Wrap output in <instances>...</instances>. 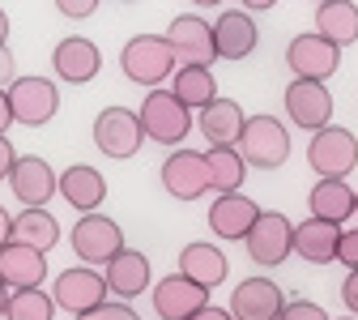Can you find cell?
I'll list each match as a JSON object with an SVG mask.
<instances>
[{"mask_svg":"<svg viewBox=\"0 0 358 320\" xmlns=\"http://www.w3.org/2000/svg\"><path fill=\"white\" fill-rule=\"evenodd\" d=\"M120 69H124L128 81L150 85V90H162V81L179 73V60H175V52H171L166 39H158V34H137V39L124 43Z\"/></svg>","mask_w":358,"mask_h":320,"instance_id":"obj_1","label":"cell"},{"mask_svg":"<svg viewBox=\"0 0 358 320\" xmlns=\"http://www.w3.org/2000/svg\"><path fill=\"white\" fill-rule=\"evenodd\" d=\"M239 154L248 167L278 171L290 158V132L278 116H248V128L239 137Z\"/></svg>","mask_w":358,"mask_h":320,"instance_id":"obj_2","label":"cell"},{"mask_svg":"<svg viewBox=\"0 0 358 320\" xmlns=\"http://www.w3.org/2000/svg\"><path fill=\"white\" fill-rule=\"evenodd\" d=\"M137 116H141L145 137H150V141H158V146H179L192 132V111L179 103L171 90H150V95L141 99V111Z\"/></svg>","mask_w":358,"mask_h":320,"instance_id":"obj_3","label":"cell"},{"mask_svg":"<svg viewBox=\"0 0 358 320\" xmlns=\"http://www.w3.org/2000/svg\"><path fill=\"white\" fill-rule=\"evenodd\" d=\"M307 162L320 179H345L358 167V137L350 128H341V124H329L320 132H311Z\"/></svg>","mask_w":358,"mask_h":320,"instance_id":"obj_4","label":"cell"},{"mask_svg":"<svg viewBox=\"0 0 358 320\" xmlns=\"http://www.w3.org/2000/svg\"><path fill=\"white\" fill-rule=\"evenodd\" d=\"M166 43L179 60V69H209L217 60V43H213V22L201 13H179L166 26Z\"/></svg>","mask_w":358,"mask_h":320,"instance_id":"obj_5","label":"cell"},{"mask_svg":"<svg viewBox=\"0 0 358 320\" xmlns=\"http://www.w3.org/2000/svg\"><path fill=\"white\" fill-rule=\"evenodd\" d=\"M69 244H73V252H77L81 265H103L107 269L124 252V231H120L111 218H103V214H81L73 222Z\"/></svg>","mask_w":358,"mask_h":320,"instance_id":"obj_6","label":"cell"},{"mask_svg":"<svg viewBox=\"0 0 358 320\" xmlns=\"http://www.w3.org/2000/svg\"><path fill=\"white\" fill-rule=\"evenodd\" d=\"M107 295H111V291H107V278H103L99 269H90V265L64 269L60 278H56V286H52L56 307L73 312V320L85 316V312H94V307H103V303H111Z\"/></svg>","mask_w":358,"mask_h":320,"instance_id":"obj_7","label":"cell"},{"mask_svg":"<svg viewBox=\"0 0 358 320\" xmlns=\"http://www.w3.org/2000/svg\"><path fill=\"white\" fill-rule=\"evenodd\" d=\"M145 141H150V137H145L137 111H128V107H107V111H99V120H94V146H99L107 158H132Z\"/></svg>","mask_w":358,"mask_h":320,"instance_id":"obj_8","label":"cell"},{"mask_svg":"<svg viewBox=\"0 0 358 320\" xmlns=\"http://www.w3.org/2000/svg\"><path fill=\"white\" fill-rule=\"evenodd\" d=\"M286 64H290V73L299 77V81H329L333 73H337V64H341V48L337 43H329V39H320L316 30L311 34H299V39H290V48H286Z\"/></svg>","mask_w":358,"mask_h":320,"instance_id":"obj_9","label":"cell"},{"mask_svg":"<svg viewBox=\"0 0 358 320\" xmlns=\"http://www.w3.org/2000/svg\"><path fill=\"white\" fill-rule=\"evenodd\" d=\"M248 244V256L256 260V265H282L290 252H294V222L286 218V214H278V209H264L260 214V222L252 226V235L243 239Z\"/></svg>","mask_w":358,"mask_h":320,"instance_id":"obj_10","label":"cell"},{"mask_svg":"<svg viewBox=\"0 0 358 320\" xmlns=\"http://www.w3.org/2000/svg\"><path fill=\"white\" fill-rule=\"evenodd\" d=\"M162 188L175 201H201L205 193H213L209 184V162L201 150H175L162 162Z\"/></svg>","mask_w":358,"mask_h":320,"instance_id":"obj_11","label":"cell"},{"mask_svg":"<svg viewBox=\"0 0 358 320\" xmlns=\"http://www.w3.org/2000/svg\"><path fill=\"white\" fill-rule=\"evenodd\" d=\"M9 107H13V120L26 124V128H43L56 111H60V95L48 77H17L9 85Z\"/></svg>","mask_w":358,"mask_h":320,"instance_id":"obj_12","label":"cell"},{"mask_svg":"<svg viewBox=\"0 0 358 320\" xmlns=\"http://www.w3.org/2000/svg\"><path fill=\"white\" fill-rule=\"evenodd\" d=\"M286 116H290V124H299V128H311V132H320V128H329V120H333V95L320 85V81H290L286 85Z\"/></svg>","mask_w":358,"mask_h":320,"instance_id":"obj_13","label":"cell"},{"mask_svg":"<svg viewBox=\"0 0 358 320\" xmlns=\"http://www.w3.org/2000/svg\"><path fill=\"white\" fill-rule=\"evenodd\" d=\"M9 188H13V197L26 209H43V205L60 193V175L43 162L38 154H22L17 167H13V175H9Z\"/></svg>","mask_w":358,"mask_h":320,"instance_id":"obj_14","label":"cell"},{"mask_svg":"<svg viewBox=\"0 0 358 320\" xmlns=\"http://www.w3.org/2000/svg\"><path fill=\"white\" fill-rule=\"evenodd\" d=\"M209 307V291L188 282L184 273H171V278H162L154 286V312L162 320H192Z\"/></svg>","mask_w":358,"mask_h":320,"instance_id":"obj_15","label":"cell"},{"mask_svg":"<svg viewBox=\"0 0 358 320\" xmlns=\"http://www.w3.org/2000/svg\"><path fill=\"white\" fill-rule=\"evenodd\" d=\"M52 69L60 81L69 85H85V81H94L99 69H103V52H99V43H90L81 34H69L56 43V52H52Z\"/></svg>","mask_w":358,"mask_h":320,"instance_id":"obj_16","label":"cell"},{"mask_svg":"<svg viewBox=\"0 0 358 320\" xmlns=\"http://www.w3.org/2000/svg\"><path fill=\"white\" fill-rule=\"evenodd\" d=\"M286 307V295L268 278H243L231 295V316L235 320H278Z\"/></svg>","mask_w":358,"mask_h":320,"instance_id":"obj_17","label":"cell"},{"mask_svg":"<svg viewBox=\"0 0 358 320\" xmlns=\"http://www.w3.org/2000/svg\"><path fill=\"white\" fill-rule=\"evenodd\" d=\"M213 43H217V60H248L260 43V30L248 9H222L213 22Z\"/></svg>","mask_w":358,"mask_h":320,"instance_id":"obj_18","label":"cell"},{"mask_svg":"<svg viewBox=\"0 0 358 320\" xmlns=\"http://www.w3.org/2000/svg\"><path fill=\"white\" fill-rule=\"evenodd\" d=\"M260 214H264V209H260L252 197H239V193L217 197V201L209 205V231H213L217 239H248L252 226L260 222Z\"/></svg>","mask_w":358,"mask_h":320,"instance_id":"obj_19","label":"cell"},{"mask_svg":"<svg viewBox=\"0 0 358 320\" xmlns=\"http://www.w3.org/2000/svg\"><path fill=\"white\" fill-rule=\"evenodd\" d=\"M48 278V256L26 248V244H9L0 248V286L9 291H38Z\"/></svg>","mask_w":358,"mask_h":320,"instance_id":"obj_20","label":"cell"},{"mask_svg":"<svg viewBox=\"0 0 358 320\" xmlns=\"http://www.w3.org/2000/svg\"><path fill=\"white\" fill-rule=\"evenodd\" d=\"M248 128V116L235 99H213L205 111H201V132L209 137L213 150H239V137Z\"/></svg>","mask_w":358,"mask_h":320,"instance_id":"obj_21","label":"cell"},{"mask_svg":"<svg viewBox=\"0 0 358 320\" xmlns=\"http://www.w3.org/2000/svg\"><path fill=\"white\" fill-rule=\"evenodd\" d=\"M307 205H311V218L316 222L341 226L345 218L358 214V188H350L345 179H320V184L307 193Z\"/></svg>","mask_w":358,"mask_h":320,"instance_id":"obj_22","label":"cell"},{"mask_svg":"<svg viewBox=\"0 0 358 320\" xmlns=\"http://www.w3.org/2000/svg\"><path fill=\"white\" fill-rule=\"evenodd\" d=\"M60 197L81 214H99V205L107 201V179L99 175V167L77 162V167H69L60 175Z\"/></svg>","mask_w":358,"mask_h":320,"instance_id":"obj_23","label":"cell"},{"mask_svg":"<svg viewBox=\"0 0 358 320\" xmlns=\"http://www.w3.org/2000/svg\"><path fill=\"white\" fill-rule=\"evenodd\" d=\"M179 273H184L188 282H196V286H205V291H213V286H222L227 282V256H222V248H213V244H188L184 252H179Z\"/></svg>","mask_w":358,"mask_h":320,"instance_id":"obj_24","label":"cell"},{"mask_svg":"<svg viewBox=\"0 0 358 320\" xmlns=\"http://www.w3.org/2000/svg\"><path fill=\"white\" fill-rule=\"evenodd\" d=\"M337 244H341V226H333V222L307 218V222L294 226V252L307 265H333L337 260Z\"/></svg>","mask_w":358,"mask_h":320,"instance_id":"obj_25","label":"cell"},{"mask_svg":"<svg viewBox=\"0 0 358 320\" xmlns=\"http://www.w3.org/2000/svg\"><path fill=\"white\" fill-rule=\"evenodd\" d=\"M103 278H107V291H111L115 299H137V295L150 286V260H145L141 252L124 248V252L103 269Z\"/></svg>","mask_w":358,"mask_h":320,"instance_id":"obj_26","label":"cell"},{"mask_svg":"<svg viewBox=\"0 0 358 320\" xmlns=\"http://www.w3.org/2000/svg\"><path fill=\"white\" fill-rule=\"evenodd\" d=\"M316 34L337 43V48H350L358 39V5L354 0H324L316 9Z\"/></svg>","mask_w":358,"mask_h":320,"instance_id":"obj_27","label":"cell"},{"mask_svg":"<svg viewBox=\"0 0 358 320\" xmlns=\"http://www.w3.org/2000/svg\"><path fill=\"white\" fill-rule=\"evenodd\" d=\"M13 244H26V248H34V252L48 256L60 244V222L48 209H22L13 218Z\"/></svg>","mask_w":358,"mask_h":320,"instance_id":"obj_28","label":"cell"},{"mask_svg":"<svg viewBox=\"0 0 358 320\" xmlns=\"http://www.w3.org/2000/svg\"><path fill=\"white\" fill-rule=\"evenodd\" d=\"M171 95L184 103L188 111H205L213 99H222L209 69H179V73L171 77Z\"/></svg>","mask_w":358,"mask_h":320,"instance_id":"obj_29","label":"cell"},{"mask_svg":"<svg viewBox=\"0 0 358 320\" xmlns=\"http://www.w3.org/2000/svg\"><path fill=\"white\" fill-rule=\"evenodd\" d=\"M205 162H209V184H213V193H217V197H231V193H239V188H243L248 162H243V154H239V150H209V154H205Z\"/></svg>","mask_w":358,"mask_h":320,"instance_id":"obj_30","label":"cell"},{"mask_svg":"<svg viewBox=\"0 0 358 320\" xmlns=\"http://www.w3.org/2000/svg\"><path fill=\"white\" fill-rule=\"evenodd\" d=\"M56 316V299L43 295V291H13L5 320H52Z\"/></svg>","mask_w":358,"mask_h":320,"instance_id":"obj_31","label":"cell"},{"mask_svg":"<svg viewBox=\"0 0 358 320\" xmlns=\"http://www.w3.org/2000/svg\"><path fill=\"white\" fill-rule=\"evenodd\" d=\"M278 320H329V316H324L320 303H311V299H286Z\"/></svg>","mask_w":358,"mask_h":320,"instance_id":"obj_32","label":"cell"},{"mask_svg":"<svg viewBox=\"0 0 358 320\" xmlns=\"http://www.w3.org/2000/svg\"><path fill=\"white\" fill-rule=\"evenodd\" d=\"M77 320H141V316L132 312L128 303H103V307L85 312V316H77Z\"/></svg>","mask_w":358,"mask_h":320,"instance_id":"obj_33","label":"cell"},{"mask_svg":"<svg viewBox=\"0 0 358 320\" xmlns=\"http://www.w3.org/2000/svg\"><path fill=\"white\" fill-rule=\"evenodd\" d=\"M337 265H345L350 273L358 269V231H341V244H337Z\"/></svg>","mask_w":358,"mask_h":320,"instance_id":"obj_34","label":"cell"},{"mask_svg":"<svg viewBox=\"0 0 358 320\" xmlns=\"http://www.w3.org/2000/svg\"><path fill=\"white\" fill-rule=\"evenodd\" d=\"M13 167H17V150H13L9 137H0V179H9Z\"/></svg>","mask_w":358,"mask_h":320,"instance_id":"obj_35","label":"cell"},{"mask_svg":"<svg viewBox=\"0 0 358 320\" xmlns=\"http://www.w3.org/2000/svg\"><path fill=\"white\" fill-rule=\"evenodd\" d=\"M64 18H90V13H94V5H90V0H60V5H56Z\"/></svg>","mask_w":358,"mask_h":320,"instance_id":"obj_36","label":"cell"},{"mask_svg":"<svg viewBox=\"0 0 358 320\" xmlns=\"http://www.w3.org/2000/svg\"><path fill=\"white\" fill-rule=\"evenodd\" d=\"M341 299H345V307L354 312V320H358V269L345 278V286H341Z\"/></svg>","mask_w":358,"mask_h":320,"instance_id":"obj_37","label":"cell"},{"mask_svg":"<svg viewBox=\"0 0 358 320\" xmlns=\"http://www.w3.org/2000/svg\"><path fill=\"white\" fill-rule=\"evenodd\" d=\"M13 69H17L13 52H9V48H0V81H9V85H13V81H17V77H13Z\"/></svg>","mask_w":358,"mask_h":320,"instance_id":"obj_38","label":"cell"},{"mask_svg":"<svg viewBox=\"0 0 358 320\" xmlns=\"http://www.w3.org/2000/svg\"><path fill=\"white\" fill-rule=\"evenodd\" d=\"M13 244V218H9V209L0 205V248H9Z\"/></svg>","mask_w":358,"mask_h":320,"instance_id":"obj_39","label":"cell"},{"mask_svg":"<svg viewBox=\"0 0 358 320\" xmlns=\"http://www.w3.org/2000/svg\"><path fill=\"white\" fill-rule=\"evenodd\" d=\"M13 124V107H9V90H0V137H5V128Z\"/></svg>","mask_w":358,"mask_h":320,"instance_id":"obj_40","label":"cell"},{"mask_svg":"<svg viewBox=\"0 0 358 320\" xmlns=\"http://www.w3.org/2000/svg\"><path fill=\"white\" fill-rule=\"evenodd\" d=\"M192 320H235V316H231V307H213V303H209V307H205L201 316H192Z\"/></svg>","mask_w":358,"mask_h":320,"instance_id":"obj_41","label":"cell"},{"mask_svg":"<svg viewBox=\"0 0 358 320\" xmlns=\"http://www.w3.org/2000/svg\"><path fill=\"white\" fill-rule=\"evenodd\" d=\"M5 39H9V13L0 9V48H5Z\"/></svg>","mask_w":358,"mask_h":320,"instance_id":"obj_42","label":"cell"},{"mask_svg":"<svg viewBox=\"0 0 358 320\" xmlns=\"http://www.w3.org/2000/svg\"><path fill=\"white\" fill-rule=\"evenodd\" d=\"M9 295H13L9 286H0V316H5V307H9Z\"/></svg>","mask_w":358,"mask_h":320,"instance_id":"obj_43","label":"cell"},{"mask_svg":"<svg viewBox=\"0 0 358 320\" xmlns=\"http://www.w3.org/2000/svg\"><path fill=\"white\" fill-rule=\"evenodd\" d=\"M345 320H354V316H345Z\"/></svg>","mask_w":358,"mask_h":320,"instance_id":"obj_44","label":"cell"}]
</instances>
